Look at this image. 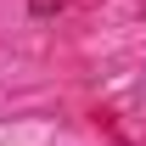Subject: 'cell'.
Returning a JSON list of instances; mask_svg holds the SVG:
<instances>
[]
</instances>
